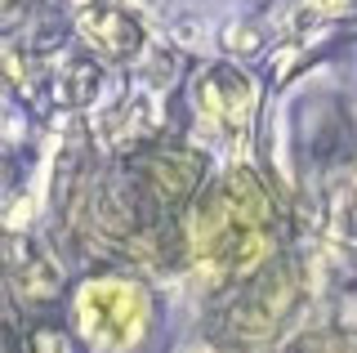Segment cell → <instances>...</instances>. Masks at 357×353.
<instances>
[{
  "label": "cell",
  "instance_id": "obj_1",
  "mask_svg": "<svg viewBox=\"0 0 357 353\" xmlns=\"http://www.w3.org/2000/svg\"><path fill=\"white\" fill-rule=\"evenodd\" d=\"M76 322L98 353H121L148 326V291L121 278L85 282L76 295Z\"/></svg>",
  "mask_w": 357,
  "mask_h": 353
},
{
  "label": "cell",
  "instance_id": "obj_2",
  "mask_svg": "<svg viewBox=\"0 0 357 353\" xmlns=\"http://www.w3.org/2000/svg\"><path fill=\"white\" fill-rule=\"evenodd\" d=\"M264 246H268V215L250 183H241L232 197L210 202L206 219H201L206 260H219L223 269H245L250 260L264 255Z\"/></svg>",
  "mask_w": 357,
  "mask_h": 353
}]
</instances>
